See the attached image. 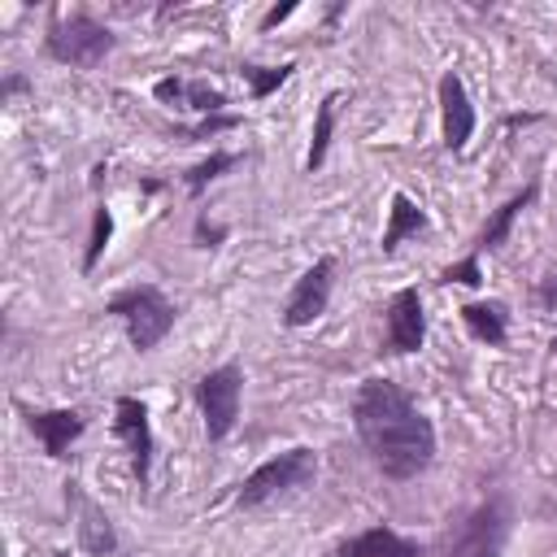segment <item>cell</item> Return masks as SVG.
Masks as SVG:
<instances>
[{
  "label": "cell",
  "mask_w": 557,
  "mask_h": 557,
  "mask_svg": "<svg viewBox=\"0 0 557 557\" xmlns=\"http://www.w3.org/2000/svg\"><path fill=\"white\" fill-rule=\"evenodd\" d=\"M113 30L100 26L91 13H70V17H52L48 22V35H44V52L61 65H74V70H91L100 65L109 52H113Z\"/></svg>",
  "instance_id": "cell-3"
},
{
  "label": "cell",
  "mask_w": 557,
  "mask_h": 557,
  "mask_svg": "<svg viewBox=\"0 0 557 557\" xmlns=\"http://www.w3.org/2000/svg\"><path fill=\"white\" fill-rule=\"evenodd\" d=\"M122 326H126V339L139 348V352H152L170 331H174V305L170 296L157 287V283H135L126 292H117L109 305H104Z\"/></svg>",
  "instance_id": "cell-2"
},
{
  "label": "cell",
  "mask_w": 557,
  "mask_h": 557,
  "mask_svg": "<svg viewBox=\"0 0 557 557\" xmlns=\"http://www.w3.org/2000/svg\"><path fill=\"white\" fill-rule=\"evenodd\" d=\"M352 426L387 479H413L435 457V426L392 379H366L352 396Z\"/></svg>",
  "instance_id": "cell-1"
},
{
  "label": "cell",
  "mask_w": 557,
  "mask_h": 557,
  "mask_svg": "<svg viewBox=\"0 0 557 557\" xmlns=\"http://www.w3.org/2000/svg\"><path fill=\"white\" fill-rule=\"evenodd\" d=\"M109 235H113V213H109V205H96L91 209V235H87V248H83V274L96 270V261L109 248Z\"/></svg>",
  "instance_id": "cell-19"
},
{
  "label": "cell",
  "mask_w": 557,
  "mask_h": 557,
  "mask_svg": "<svg viewBox=\"0 0 557 557\" xmlns=\"http://www.w3.org/2000/svg\"><path fill=\"white\" fill-rule=\"evenodd\" d=\"M292 61H283V65H244L239 74L248 78V87H252V100H265L270 91H278L287 78H292Z\"/></svg>",
  "instance_id": "cell-21"
},
{
  "label": "cell",
  "mask_w": 557,
  "mask_h": 557,
  "mask_svg": "<svg viewBox=\"0 0 557 557\" xmlns=\"http://www.w3.org/2000/svg\"><path fill=\"white\" fill-rule=\"evenodd\" d=\"M152 96L161 100V104H170V109H191V113H200V117H213V113H222L231 100L218 91V87H209V83H200V78H157V87H152Z\"/></svg>",
  "instance_id": "cell-12"
},
{
  "label": "cell",
  "mask_w": 557,
  "mask_h": 557,
  "mask_svg": "<svg viewBox=\"0 0 557 557\" xmlns=\"http://www.w3.org/2000/svg\"><path fill=\"white\" fill-rule=\"evenodd\" d=\"M222 235H226V231H222V226H213L205 213L196 218V244H200V248H218V244H222Z\"/></svg>",
  "instance_id": "cell-24"
},
{
  "label": "cell",
  "mask_w": 557,
  "mask_h": 557,
  "mask_svg": "<svg viewBox=\"0 0 557 557\" xmlns=\"http://www.w3.org/2000/svg\"><path fill=\"white\" fill-rule=\"evenodd\" d=\"M231 126H239V117H235V113H213V117H200V122L187 131V139H209V135L231 131Z\"/></svg>",
  "instance_id": "cell-23"
},
{
  "label": "cell",
  "mask_w": 557,
  "mask_h": 557,
  "mask_svg": "<svg viewBox=\"0 0 557 557\" xmlns=\"http://www.w3.org/2000/svg\"><path fill=\"white\" fill-rule=\"evenodd\" d=\"M17 91H26V78H17V74H9V78H4V87H0V100H13Z\"/></svg>",
  "instance_id": "cell-26"
},
{
  "label": "cell",
  "mask_w": 557,
  "mask_h": 557,
  "mask_svg": "<svg viewBox=\"0 0 557 557\" xmlns=\"http://www.w3.org/2000/svg\"><path fill=\"white\" fill-rule=\"evenodd\" d=\"M239 400H244V374H239L235 361L209 370V374L196 383V405H200V413H205V435H209V444H222V440L235 431V422H239Z\"/></svg>",
  "instance_id": "cell-5"
},
{
  "label": "cell",
  "mask_w": 557,
  "mask_h": 557,
  "mask_svg": "<svg viewBox=\"0 0 557 557\" xmlns=\"http://www.w3.org/2000/svg\"><path fill=\"white\" fill-rule=\"evenodd\" d=\"M61 557H70V553H61Z\"/></svg>",
  "instance_id": "cell-27"
},
{
  "label": "cell",
  "mask_w": 557,
  "mask_h": 557,
  "mask_svg": "<svg viewBox=\"0 0 557 557\" xmlns=\"http://www.w3.org/2000/svg\"><path fill=\"white\" fill-rule=\"evenodd\" d=\"M535 191H540V187H535V183H527L518 196H509V200L487 218V226H483V235H479V252H492V248H500V244L509 239V226H513V222H518V213L535 200Z\"/></svg>",
  "instance_id": "cell-17"
},
{
  "label": "cell",
  "mask_w": 557,
  "mask_h": 557,
  "mask_svg": "<svg viewBox=\"0 0 557 557\" xmlns=\"http://www.w3.org/2000/svg\"><path fill=\"white\" fill-rule=\"evenodd\" d=\"M331 287H335V257H318V261L296 278V287L287 292L283 322L296 331V326H309L313 318H322L326 305H331Z\"/></svg>",
  "instance_id": "cell-7"
},
{
  "label": "cell",
  "mask_w": 557,
  "mask_h": 557,
  "mask_svg": "<svg viewBox=\"0 0 557 557\" xmlns=\"http://www.w3.org/2000/svg\"><path fill=\"white\" fill-rule=\"evenodd\" d=\"M426 226H431L426 213H422L405 191H396V196H392V209H387V231H383V244H379V248H383V252H396L409 235H422Z\"/></svg>",
  "instance_id": "cell-15"
},
{
  "label": "cell",
  "mask_w": 557,
  "mask_h": 557,
  "mask_svg": "<svg viewBox=\"0 0 557 557\" xmlns=\"http://www.w3.org/2000/svg\"><path fill=\"white\" fill-rule=\"evenodd\" d=\"M335 109H339V91H326L318 100V117H313V139H309V152H305V170L313 174L322 161H326V148H331V131H335Z\"/></svg>",
  "instance_id": "cell-18"
},
{
  "label": "cell",
  "mask_w": 557,
  "mask_h": 557,
  "mask_svg": "<svg viewBox=\"0 0 557 557\" xmlns=\"http://www.w3.org/2000/svg\"><path fill=\"white\" fill-rule=\"evenodd\" d=\"M426 339V313H422V296L418 287H400L387 300V352L409 357L418 352Z\"/></svg>",
  "instance_id": "cell-9"
},
{
  "label": "cell",
  "mask_w": 557,
  "mask_h": 557,
  "mask_svg": "<svg viewBox=\"0 0 557 557\" xmlns=\"http://www.w3.org/2000/svg\"><path fill=\"white\" fill-rule=\"evenodd\" d=\"M113 431L131 453V470L144 483L152 470V422H148V405L139 396H117L113 400Z\"/></svg>",
  "instance_id": "cell-8"
},
{
  "label": "cell",
  "mask_w": 557,
  "mask_h": 557,
  "mask_svg": "<svg viewBox=\"0 0 557 557\" xmlns=\"http://www.w3.org/2000/svg\"><path fill=\"white\" fill-rule=\"evenodd\" d=\"M292 13H296V4H274V9H270V13H265V17H261V26H265V30H270V26H278V22H287V17H292Z\"/></svg>",
  "instance_id": "cell-25"
},
{
  "label": "cell",
  "mask_w": 557,
  "mask_h": 557,
  "mask_svg": "<svg viewBox=\"0 0 557 557\" xmlns=\"http://www.w3.org/2000/svg\"><path fill=\"white\" fill-rule=\"evenodd\" d=\"M313 474H318V453L305 448V444H296V448H287V453H278V457H270V461H261V466L239 483L235 505H239V509H257V505L283 496V492H296V487L313 483Z\"/></svg>",
  "instance_id": "cell-4"
},
{
  "label": "cell",
  "mask_w": 557,
  "mask_h": 557,
  "mask_svg": "<svg viewBox=\"0 0 557 557\" xmlns=\"http://www.w3.org/2000/svg\"><path fill=\"white\" fill-rule=\"evenodd\" d=\"M22 418H26L30 435L44 444L48 457H65L70 444L87 431V422H83L78 409H22Z\"/></svg>",
  "instance_id": "cell-11"
},
{
  "label": "cell",
  "mask_w": 557,
  "mask_h": 557,
  "mask_svg": "<svg viewBox=\"0 0 557 557\" xmlns=\"http://www.w3.org/2000/svg\"><path fill=\"white\" fill-rule=\"evenodd\" d=\"M509 496H487L483 505H474V513L461 522L457 540H453V557H500L505 540H509Z\"/></svg>",
  "instance_id": "cell-6"
},
{
  "label": "cell",
  "mask_w": 557,
  "mask_h": 557,
  "mask_svg": "<svg viewBox=\"0 0 557 557\" xmlns=\"http://www.w3.org/2000/svg\"><path fill=\"white\" fill-rule=\"evenodd\" d=\"M461 318H466L470 335L483 339L487 348H500L509 339V322H505V305L500 300H470V305H461Z\"/></svg>",
  "instance_id": "cell-16"
},
{
  "label": "cell",
  "mask_w": 557,
  "mask_h": 557,
  "mask_svg": "<svg viewBox=\"0 0 557 557\" xmlns=\"http://www.w3.org/2000/svg\"><path fill=\"white\" fill-rule=\"evenodd\" d=\"M335 557H422V544L418 540H405L396 527H387V522H374V527H366L361 535H352V540H344L339 548H335Z\"/></svg>",
  "instance_id": "cell-14"
},
{
  "label": "cell",
  "mask_w": 557,
  "mask_h": 557,
  "mask_svg": "<svg viewBox=\"0 0 557 557\" xmlns=\"http://www.w3.org/2000/svg\"><path fill=\"white\" fill-rule=\"evenodd\" d=\"M65 487H70L65 500H74V509H78V544H83L91 557H109V553L117 548V531H113L109 513H104L91 496H83L78 483H65Z\"/></svg>",
  "instance_id": "cell-13"
},
{
  "label": "cell",
  "mask_w": 557,
  "mask_h": 557,
  "mask_svg": "<svg viewBox=\"0 0 557 557\" xmlns=\"http://www.w3.org/2000/svg\"><path fill=\"white\" fill-rule=\"evenodd\" d=\"M440 283H466V287H479V283H483V270H479V252H470L466 261L448 265V270L440 274Z\"/></svg>",
  "instance_id": "cell-22"
},
{
  "label": "cell",
  "mask_w": 557,
  "mask_h": 557,
  "mask_svg": "<svg viewBox=\"0 0 557 557\" xmlns=\"http://www.w3.org/2000/svg\"><path fill=\"white\" fill-rule=\"evenodd\" d=\"M239 161H244L239 152H209L200 165H191V170H187V191H191V196H200L213 178H222V174H226L231 165H239Z\"/></svg>",
  "instance_id": "cell-20"
},
{
  "label": "cell",
  "mask_w": 557,
  "mask_h": 557,
  "mask_svg": "<svg viewBox=\"0 0 557 557\" xmlns=\"http://www.w3.org/2000/svg\"><path fill=\"white\" fill-rule=\"evenodd\" d=\"M440 126H444V148L448 152H461L474 135V104H470L466 83L453 70L440 74Z\"/></svg>",
  "instance_id": "cell-10"
}]
</instances>
